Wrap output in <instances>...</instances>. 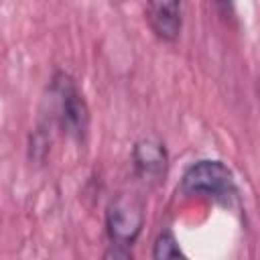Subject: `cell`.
<instances>
[{
    "label": "cell",
    "mask_w": 260,
    "mask_h": 260,
    "mask_svg": "<svg viewBox=\"0 0 260 260\" xmlns=\"http://www.w3.org/2000/svg\"><path fill=\"white\" fill-rule=\"evenodd\" d=\"M181 191L189 197H199L223 205H230L238 197L234 173L221 160L209 158L197 160L185 171L181 179Z\"/></svg>",
    "instance_id": "obj_1"
},
{
    "label": "cell",
    "mask_w": 260,
    "mask_h": 260,
    "mask_svg": "<svg viewBox=\"0 0 260 260\" xmlns=\"http://www.w3.org/2000/svg\"><path fill=\"white\" fill-rule=\"evenodd\" d=\"M51 95L61 132L73 140H83L89 130V108L75 79L65 71H57L51 79Z\"/></svg>",
    "instance_id": "obj_2"
},
{
    "label": "cell",
    "mask_w": 260,
    "mask_h": 260,
    "mask_svg": "<svg viewBox=\"0 0 260 260\" xmlns=\"http://www.w3.org/2000/svg\"><path fill=\"white\" fill-rule=\"evenodd\" d=\"M144 225V205L138 197L120 193L116 195L106 211V230L112 246L130 250L138 240Z\"/></svg>",
    "instance_id": "obj_3"
},
{
    "label": "cell",
    "mask_w": 260,
    "mask_h": 260,
    "mask_svg": "<svg viewBox=\"0 0 260 260\" xmlns=\"http://www.w3.org/2000/svg\"><path fill=\"white\" fill-rule=\"evenodd\" d=\"M132 167L136 177L144 185L148 187L160 185L169 171V154L165 142L156 136L140 138L132 148Z\"/></svg>",
    "instance_id": "obj_4"
},
{
    "label": "cell",
    "mask_w": 260,
    "mask_h": 260,
    "mask_svg": "<svg viewBox=\"0 0 260 260\" xmlns=\"http://www.w3.org/2000/svg\"><path fill=\"white\" fill-rule=\"evenodd\" d=\"M146 20L162 41H175L183 26V0H144Z\"/></svg>",
    "instance_id": "obj_5"
},
{
    "label": "cell",
    "mask_w": 260,
    "mask_h": 260,
    "mask_svg": "<svg viewBox=\"0 0 260 260\" xmlns=\"http://www.w3.org/2000/svg\"><path fill=\"white\" fill-rule=\"evenodd\" d=\"M152 258H156V260H169V258H185V254H183L177 238L171 232H162L154 240Z\"/></svg>",
    "instance_id": "obj_6"
}]
</instances>
